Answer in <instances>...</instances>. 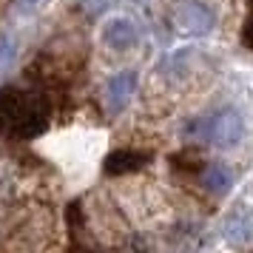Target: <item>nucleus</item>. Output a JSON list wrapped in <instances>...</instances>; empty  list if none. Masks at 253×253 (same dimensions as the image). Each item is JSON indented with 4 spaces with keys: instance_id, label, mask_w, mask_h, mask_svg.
I'll use <instances>...</instances> for the list:
<instances>
[{
    "instance_id": "obj_1",
    "label": "nucleus",
    "mask_w": 253,
    "mask_h": 253,
    "mask_svg": "<svg viewBox=\"0 0 253 253\" xmlns=\"http://www.w3.org/2000/svg\"><path fill=\"white\" fill-rule=\"evenodd\" d=\"M48 128V105L35 91L17 85L0 88V137L35 139Z\"/></svg>"
},
{
    "instance_id": "obj_2",
    "label": "nucleus",
    "mask_w": 253,
    "mask_h": 253,
    "mask_svg": "<svg viewBox=\"0 0 253 253\" xmlns=\"http://www.w3.org/2000/svg\"><path fill=\"white\" fill-rule=\"evenodd\" d=\"M185 134L208 142L211 148L225 151V148H233V145L242 142V137H245V117H242L239 108L222 105V108L211 111V114L196 117L194 123L185 128Z\"/></svg>"
},
{
    "instance_id": "obj_3",
    "label": "nucleus",
    "mask_w": 253,
    "mask_h": 253,
    "mask_svg": "<svg viewBox=\"0 0 253 253\" xmlns=\"http://www.w3.org/2000/svg\"><path fill=\"white\" fill-rule=\"evenodd\" d=\"M173 26L191 37H202L208 32H213L216 26V9L205 3V0H185L182 6L173 14Z\"/></svg>"
},
{
    "instance_id": "obj_4",
    "label": "nucleus",
    "mask_w": 253,
    "mask_h": 253,
    "mask_svg": "<svg viewBox=\"0 0 253 253\" xmlns=\"http://www.w3.org/2000/svg\"><path fill=\"white\" fill-rule=\"evenodd\" d=\"M137 91V71H117L114 77H108L105 83V105L111 114H120L131 97Z\"/></svg>"
},
{
    "instance_id": "obj_5",
    "label": "nucleus",
    "mask_w": 253,
    "mask_h": 253,
    "mask_svg": "<svg viewBox=\"0 0 253 253\" xmlns=\"http://www.w3.org/2000/svg\"><path fill=\"white\" fill-rule=\"evenodd\" d=\"M137 37H139L137 26L128 17H111L103 26V43L111 51H128V48H134L137 46Z\"/></svg>"
},
{
    "instance_id": "obj_6",
    "label": "nucleus",
    "mask_w": 253,
    "mask_h": 253,
    "mask_svg": "<svg viewBox=\"0 0 253 253\" xmlns=\"http://www.w3.org/2000/svg\"><path fill=\"white\" fill-rule=\"evenodd\" d=\"M151 154L148 151H131V148H123V151H114L105 157V173L108 176H126V173H134V171H142L148 165Z\"/></svg>"
},
{
    "instance_id": "obj_7",
    "label": "nucleus",
    "mask_w": 253,
    "mask_h": 253,
    "mask_svg": "<svg viewBox=\"0 0 253 253\" xmlns=\"http://www.w3.org/2000/svg\"><path fill=\"white\" fill-rule=\"evenodd\" d=\"M233 182V173L225 162H208L202 168V185H205L211 194H225Z\"/></svg>"
},
{
    "instance_id": "obj_8",
    "label": "nucleus",
    "mask_w": 253,
    "mask_h": 253,
    "mask_svg": "<svg viewBox=\"0 0 253 253\" xmlns=\"http://www.w3.org/2000/svg\"><path fill=\"white\" fill-rule=\"evenodd\" d=\"M253 236V222L245 216H236L228 222V239L230 242H248Z\"/></svg>"
},
{
    "instance_id": "obj_9",
    "label": "nucleus",
    "mask_w": 253,
    "mask_h": 253,
    "mask_svg": "<svg viewBox=\"0 0 253 253\" xmlns=\"http://www.w3.org/2000/svg\"><path fill=\"white\" fill-rule=\"evenodd\" d=\"M242 43L253 51V9H251V14H248L245 26H242Z\"/></svg>"
},
{
    "instance_id": "obj_10",
    "label": "nucleus",
    "mask_w": 253,
    "mask_h": 253,
    "mask_svg": "<svg viewBox=\"0 0 253 253\" xmlns=\"http://www.w3.org/2000/svg\"><path fill=\"white\" fill-rule=\"evenodd\" d=\"M14 54V43L9 35H0V63H6V60Z\"/></svg>"
},
{
    "instance_id": "obj_11",
    "label": "nucleus",
    "mask_w": 253,
    "mask_h": 253,
    "mask_svg": "<svg viewBox=\"0 0 253 253\" xmlns=\"http://www.w3.org/2000/svg\"><path fill=\"white\" fill-rule=\"evenodd\" d=\"M40 3H43V0H17V9H20V12H35Z\"/></svg>"
},
{
    "instance_id": "obj_12",
    "label": "nucleus",
    "mask_w": 253,
    "mask_h": 253,
    "mask_svg": "<svg viewBox=\"0 0 253 253\" xmlns=\"http://www.w3.org/2000/svg\"><path fill=\"white\" fill-rule=\"evenodd\" d=\"M251 3H253V0H251Z\"/></svg>"
}]
</instances>
